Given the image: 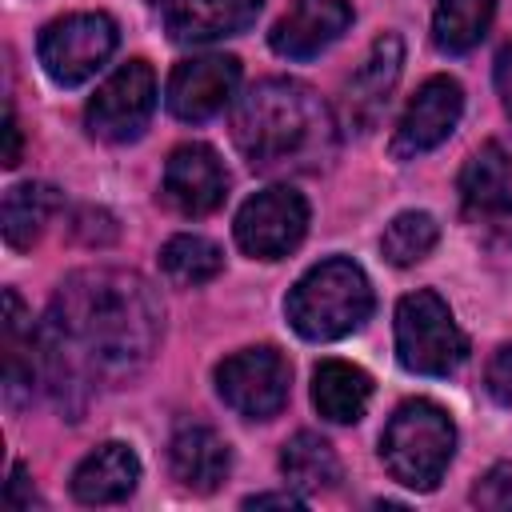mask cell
<instances>
[{"label": "cell", "mask_w": 512, "mask_h": 512, "mask_svg": "<svg viewBox=\"0 0 512 512\" xmlns=\"http://www.w3.org/2000/svg\"><path fill=\"white\" fill-rule=\"evenodd\" d=\"M472 504L492 508V512H512V464H496L480 476L472 488Z\"/></svg>", "instance_id": "cell-26"}, {"label": "cell", "mask_w": 512, "mask_h": 512, "mask_svg": "<svg viewBox=\"0 0 512 512\" xmlns=\"http://www.w3.org/2000/svg\"><path fill=\"white\" fill-rule=\"evenodd\" d=\"M372 376L348 360H324L312 372V404L332 424H356L368 408Z\"/></svg>", "instance_id": "cell-20"}, {"label": "cell", "mask_w": 512, "mask_h": 512, "mask_svg": "<svg viewBox=\"0 0 512 512\" xmlns=\"http://www.w3.org/2000/svg\"><path fill=\"white\" fill-rule=\"evenodd\" d=\"M160 268H164V276H168L172 284L196 288V284H208V280L220 276L224 252H220L212 240L184 232V236H172V240L160 248Z\"/></svg>", "instance_id": "cell-24"}, {"label": "cell", "mask_w": 512, "mask_h": 512, "mask_svg": "<svg viewBox=\"0 0 512 512\" xmlns=\"http://www.w3.org/2000/svg\"><path fill=\"white\" fill-rule=\"evenodd\" d=\"M308 232V204L300 192L276 184L244 200L236 212V244L256 260H280L288 256Z\"/></svg>", "instance_id": "cell-9"}, {"label": "cell", "mask_w": 512, "mask_h": 512, "mask_svg": "<svg viewBox=\"0 0 512 512\" xmlns=\"http://www.w3.org/2000/svg\"><path fill=\"white\" fill-rule=\"evenodd\" d=\"M280 472L292 488L300 492H320V488H332L340 480V460L332 452V444L316 432H296L284 452H280Z\"/></svg>", "instance_id": "cell-22"}, {"label": "cell", "mask_w": 512, "mask_h": 512, "mask_svg": "<svg viewBox=\"0 0 512 512\" xmlns=\"http://www.w3.org/2000/svg\"><path fill=\"white\" fill-rule=\"evenodd\" d=\"M232 144L256 172H316L332 160L336 120L308 84L272 76L236 100Z\"/></svg>", "instance_id": "cell-2"}, {"label": "cell", "mask_w": 512, "mask_h": 512, "mask_svg": "<svg viewBox=\"0 0 512 512\" xmlns=\"http://www.w3.org/2000/svg\"><path fill=\"white\" fill-rule=\"evenodd\" d=\"M164 28L180 44H208L256 24L264 0H156Z\"/></svg>", "instance_id": "cell-15"}, {"label": "cell", "mask_w": 512, "mask_h": 512, "mask_svg": "<svg viewBox=\"0 0 512 512\" xmlns=\"http://www.w3.org/2000/svg\"><path fill=\"white\" fill-rule=\"evenodd\" d=\"M236 84H240V60L208 52V56L180 60L172 68L164 100H168V112L180 120H208L236 96Z\"/></svg>", "instance_id": "cell-13"}, {"label": "cell", "mask_w": 512, "mask_h": 512, "mask_svg": "<svg viewBox=\"0 0 512 512\" xmlns=\"http://www.w3.org/2000/svg\"><path fill=\"white\" fill-rule=\"evenodd\" d=\"M496 0H436L432 40L440 52H468L484 40Z\"/></svg>", "instance_id": "cell-23"}, {"label": "cell", "mask_w": 512, "mask_h": 512, "mask_svg": "<svg viewBox=\"0 0 512 512\" xmlns=\"http://www.w3.org/2000/svg\"><path fill=\"white\" fill-rule=\"evenodd\" d=\"M164 312L152 284L124 268L72 272L40 328V380L76 412L92 388L128 384L156 352Z\"/></svg>", "instance_id": "cell-1"}, {"label": "cell", "mask_w": 512, "mask_h": 512, "mask_svg": "<svg viewBox=\"0 0 512 512\" xmlns=\"http://www.w3.org/2000/svg\"><path fill=\"white\" fill-rule=\"evenodd\" d=\"M40 384V332L32 328L24 300L8 288L4 292V392L12 404L32 396Z\"/></svg>", "instance_id": "cell-19"}, {"label": "cell", "mask_w": 512, "mask_h": 512, "mask_svg": "<svg viewBox=\"0 0 512 512\" xmlns=\"http://www.w3.org/2000/svg\"><path fill=\"white\" fill-rule=\"evenodd\" d=\"M160 196L180 216H208L228 196V172L208 144H180L164 164Z\"/></svg>", "instance_id": "cell-12"}, {"label": "cell", "mask_w": 512, "mask_h": 512, "mask_svg": "<svg viewBox=\"0 0 512 512\" xmlns=\"http://www.w3.org/2000/svg\"><path fill=\"white\" fill-rule=\"evenodd\" d=\"M460 204L472 220H504L512 212V160L500 144H484L460 168Z\"/></svg>", "instance_id": "cell-16"}, {"label": "cell", "mask_w": 512, "mask_h": 512, "mask_svg": "<svg viewBox=\"0 0 512 512\" xmlns=\"http://www.w3.org/2000/svg\"><path fill=\"white\" fill-rule=\"evenodd\" d=\"M396 356L408 372L420 376H448L464 364L468 336L432 288L408 292L396 304Z\"/></svg>", "instance_id": "cell-5"}, {"label": "cell", "mask_w": 512, "mask_h": 512, "mask_svg": "<svg viewBox=\"0 0 512 512\" xmlns=\"http://www.w3.org/2000/svg\"><path fill=\"white\" fill-rule=\"evenodd\" d=\"M484 388H488V396L496 404H512V344H500L496 356L488 360Z\"/></svg>", "instance_id": "cell-27"}, {"label": "cell", "mask_w": 512, "mask_h": 512, "mask_svg": "<svg viewBox=\"0 0 512 512\" xmlns=\"http://www.w3.org/2000/svg\"><path fill=\"white\" fill-rule=\"evenodd\" d=\"M248 508H300L304 500L296 492H264V496H248Z\"/></svg>", "instance_id": "cell-30"}, {"label": "cell", "mask_w": 512, "mask_h": 512, "mask_svg": "<svg viewBox=\"0 0 512 512\" xmlns=\"http://www.w3.org/2000/svg\"><path fill=\"white\" fill-rule=\"evenodd\" d=\"M288 384H292V368L268 344L240 348V352H232L216 368V392H220V400L236 416H244V420H268V416H276L284 408V400H288Z\"/></svg>", "instance_id": "cell-7"}, {"label": "cell", "mask_w": 512, "mask_h": 512, "mask_svg": "<svg viewBox=\"0 0 512 512\" xmlns=\"http://www.w3.org/2000/svg\"><path fill=\"white\" fill-rule=\"evenodd\" d=\"M400 68H404V44L400 36H380L368 56L360 60V68L348 76L344 84V96H340V128L344 132H372L392 100V88L400 80Z\"/></svg>", "instance_id": "cell-10"}, {"label": "cell", "mask_w": 512, "mask_h": 512, "mask_svg": "<svg viewBox=\"0 0 512 512\" xmlns=\"http://www.w3.org/2000/svg\"><path fill=\"white\" fill-rule=\"evenodd\" d=\"M496 92H500L504 112L512 116V44H504L496 56Z\"/></svg>", "instance_id": "cell-28"}, {"label": "cell", "mask_w": 512, "mask_h": 512, "mask_svg": "<svg viewBox=\"0 0 512 512\" xmlns=\"http://www.w3.org/2000/svg\"><path fill=\"white\" fill-rule=\"evenodd\" d=\"M456 452V424L432 400H404L380 436V460L404 488L432 492Z\"/></svg>", "instance_id": "cell-4"}, {"label": "cell", "mask_w": 512, "mask_h": 512, "mask_svg": "<svg viewBox=\"0 0 512 512\" xmlns=\"http://www.w3.org/2000/svg\"><path fill=\"white\" fill-rule=\"evenodd\" d=\"M156 108V76H152V64L148 60H128L120 64L100 88L96 96L88 100V132L96 140H108V144H124V140H136L148 124Z\"/></svg>", "instance_id": "cell-8"}, {"label": "cell", "mask_w": 512, "mask_h": 512, "mask_svg": "<svg viewBox=\"0 0 512 512\" xmlns=\"http://www.w3.org/2000/svg\"><path fill=\"white\" fill-rule=\"evenodd\" d=\"M56 208H60V192L52 184L28 180V184L8 188L4 192V240H8V248H16V252L32 248Z\"/></svg>", "instance_id": "cell-21"}, {"label": "cell", "mask_w": 512, "mask_h": 512, "mask_svg": "<svg viewBox=\"0 0 512 512\" xmlns=\"http://www.w3.org/2000/svg\"><path fill=\"white\" fill-rule=\"evenodd\" d=\"M284 312L304 340H340L372 316V284L356 260L332 256L292 284Z\"/></svg>", "instance_id": "cell-3"}, {"label": "cell", "mask_w": 512, "mask_h": 512, "mask_svg": "<svg viewBox=\"0 0 512 512\" xmlns=\"http://www.w3.org/2000/svg\"><path fill=\"white\" fill-rule=\"evenodd\" d=\"M112 52H116V24L104 12L60 16L36 40V56H40L44 72L64 88L84 84L96 68H104V60Z\"/></svg>", "instance_id": "cell-6"}, {"label": "cell", "mask_w": 512, "mask_h": 512, "mask_svg": "<svg viewBox=\"0 0 512 512\" xmlns=\"http://www.w3.org/2000/svg\"><path fill=\"white\" fill-rule=\"evenodd\" d=\"M348 24H352L348 0H292V8L272 24L268 44L288 60H312L328 44H336Z\"/></svg>", "instance_id": "cell-14"}, {"label": "cell", "mask_w": 512, "mask_h": 512, "mask_svg": "<svg viewBox=\"0 0 512 512\" xmlns=\"http://www.w3.org/2000/svg\"><path fill=\"white\" fill-rule=\"evenodd\" d=\"M140 480V460L128 444L108 440L100 448H92L76 472H72V496L80 504H116L124 496H132Z\"/></svg>", "instance_id": "cell-17"}, {"label": "cell", "mask_w": 512, "mask_h": 512, "mask_svg": "<svg viewBox=\"0 0 512 512\" xmlns=\"http://www.w3.org/2000/svg\"><path fill=\"white\" fill-rule=\"evenodd\" d=\"M168 464H172V476L184 488H192V492H216L228 480L232 452H228V444H224L220 432H212L204 424H192V428H180L172 436Z\"/></svg>", "instance_id": "cell-18"}, {"label": "cell", "mask_w": 512, "mask_h": 512, "mask_svg": "<svg viewBox=\"0 0 512 512\" xmlns=\"http://www.w3.org/2000/svg\"><path fill=\"white\" fill-rule=\"evenodd\" d=\"M464 112V92L452 76H432L416 88V96L408 100L404 116L396 120L392 132V156L396 160H412L420 152H432L436 144H444L452 136V128L460 124Z\"/></svg>", "instance_id": "cell-11"}, {"label": "cell", "mask_w": 512, "mask_h": 512, "mask_svg": "<svg viewBox=\"0 0 512 512\" xmlns=\"http://www.w3.org/2000/svg\"><path fill=\"white\" fill-rule=\"evenodd\" d=\"M8 168L12 164H20V128H16V116H12V108H8V116H4V156H0Z\"/></svg>", "instance_id": "cell-29"}, {"label": "cell", "mask_w": 512, "mask_h": 512, "mask_svg": "<svg viewBox=\"0 0 512 512\" xmlns=\"http://www.w3.org/2000/svg\"><path fill=\"white\" fill-rule=\"evenodd\" d=\"M436 236H440V224L428 216V212H400L384 236H380V252L388 264L396 268H408L416 260H424L432 248H436Z\"/></svg>", "instance_id": "cell-25"}]
</instances>
